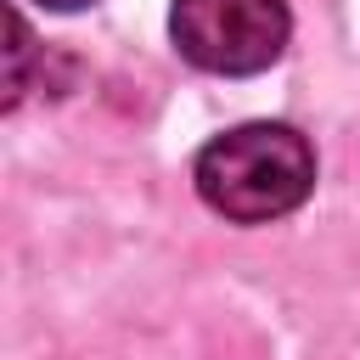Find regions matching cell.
Returning a JSON list of instances; mask_svg holds the SVG:
<instances>
[{"mask_svg": "<svg viewBox=\"0 0 360 360\" xmlns=\"http://www.w3.org/2000/svg\"><path fill=\"white\" fill-rule=\"evenodd\" d=\"M315 186V152L287 124H236L197 152V191L236 225L292 214Z\"/></svg>", "mask_w": 360, "mask_h": 360, "instance_id": "1", "label": "cell"}, {"mask_svg": "<svg viewBox=\"0 0 360 360\" xmlns=\"http://www.w3.org/2000/svg\"><path fill=\"white\" fill-rule=\"evenodd\" d=\"M169 34L191 68L242 79L281 56L292 17L287 0H174Z\"/></svg>", "mask_w": 360, "mask_h": 360, "instance_id": "2", "label": "cell"}, {"mask_svg": "<svg viewBox=\"0 0 360 360\" xmlns=\"http://www.w3.org/2000/svg\"><path fill=\"white\" fill-rule=\"evenodd\" d=\"M28 22L11 11V79H6V107H17L22 101V62H28Z\"/></svg>", "mask_w": 360, "mask_h": 360, "instance_id": "3", "label": "cell"}, {"mask_svg": "<svg viewBox=\"0 0 360 360\" xmlns=\"http://www.w3.org/2000/svg\"><path fill=\"white\" fill-rule=\"evenodd\" d=\"M39 6H51V11H79V6H90V0H39Z\"/></svg>", "mask_w": 360, "mask_h": 360, "instance_id": "4", "label": "cell"}]
</instances>
